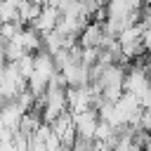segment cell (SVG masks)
<instances>
[{
  "label": "cell",
  "mask_w": 151,
  "mask_h": 151,
  "mask_svg": "<svg viewBox=\"0 0 151 151\" xmlns=\"http://www.w3.org/2000/svg\"><path fill=\"white\" fill-rule=\"evenodd\" d=\"M106 31H104V21H87V26L80 31L78 35V42L83 47H101V40H104Z\"/></svg>",
  "instance_id": "7a4b0ae2"
},
{
  "label": "cell",
  "mask_w": 151,
  "mask_h": 151,
  "mask_svg": "<svg viewBox=\"0 0 151 151\" xmlns=\"http://www.w3.org/2000/svg\"><path fill=\"white\" fill-rule=\"evenodd\" d=\"M142 38H144V50H146V52H151V26H149V28H144V35H142Z\"/></svg>",
  "instance_id": "3957f363"
},
{
  "label": "cell",
  "mask_w": 151,
  "mask_h": 151,
  "mask_svg": "<svg viewBox=\"0 0 151 151\" xmlns=\"http://www.w3.org/2000/svg\"><path fill=\"white\" fill-rule=\"evenodd\" d=\"M57 21H59V9L54 7V5H42L40 7V14L35 17V21L31 24L40 35H45V33H50V31H54L57 28Z\"/></svg>",
  "instance_id": "6da1fadb"
},
{
  "label": "cell",
  "mask_w": 151,
  "mask_h": 151,
  "mask_svg": "<svg viewBox=\"0 0 151 151\" xmlns=\"http://www.w3.org/2000/svg\"><path fill=\"white\" fill-rule=\"evenodd\" d=\"M149 78H151V61H149Z\"/></svg>",
  "instance_id": "277c9868"
}]
</instances>
